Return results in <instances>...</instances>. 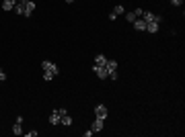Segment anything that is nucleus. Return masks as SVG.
Listing matches in <instances>:
<instances>
[{
	"label": "nucleus",
	"mask_w": 185,
	"mask_h": 137,
	"mask_svg": "<svg viewBox=\"0 0 185 137\" xmlns=\"http://www.w3.org/2000/svg\"><path fill=\"white\" fill-rule=\"evenodd\" d=\"M140 19H144L146 23H158V25L162 23V16H161V14H154V12H150V10H144Z\"/></svg>",
	"instance_id": "f257e3e1"
},
{
	"label": "nucleus",
	"mask_w": 185,
	"mask_h": 137,
	"mask_svg": "<svg viewBox=\"0 0 185 137\" xmlns=\"http://www.w3.org/2000/svg\"><path fill=\"white\" fill-rule=\"evenodd\" d=\"M95 115H97V119H107V106L105 104H97L95 106Z\"/></svg>",
	"instance_id": "f03ea898"
},
{
	"label": "nucleus",
	"mask_w": 185,
	"mask_h": 137,
	"mask_svg": "<svg viewBox=\"0 0 185 137\" xmlns=\"http://www.w3.org/2000/svg\"><path fill=\"white\" fill-rule=\"evenodd\" d=\"M92 72H95L99 78H107V76H109V72H107L105 66H92Z\"/></svg>",
	"instance_id": "7ed1b4c3"
},
{
	"label": "nucleus",
	"mask_w": 185,
	"mask_h": 137,
	"mask_svg": "<svg viewBox=\"0 0 185 137\" xmlns=\"http://www.w3.org/2000/svg\"><path fill=\"white\" fill-rule=\"evenodd\" d=\"M91 131L92 133H99V131H103V119H95L91 125Z\"/></svg>",
	"instance_id": "20e7f679"
},
{
	"label": "nucleus",
	"mask_w": 185,
	"mask_h": 137,
	"mask_svg": "<svg viewBox=\"0 0 185 137\" xmlns=\"http://www.w3.org/2000/svg\"><path fill=\"white\" fill-rule=\"evenodd\" d=\"M23 6H25V16H31L33 10H35V2H33V0H27Z\"/></svg>",
	"instance_id": "39448f33"
},
{
	"label": "nucleus",
	"mask_w": 185,
	"mask_h": 137,
	"mask_svg": "<svg viewBox=\"0 0 185 137\" xmlns=\"http://www.w3.org/2000/svg\"><path fill=\"white\" fill-rule=\"evenodd\" d=\"M60 119H62V115H60V111L56 109L54 113L49 115V125H60Z\"/></svg>",
	"instance_id": "423d86ee"
},
{
	"label": "nucleus",
	"mask_w": 185,
	"mask_h": 137,
	"mask_svg": "<svg viewBox=\"0 0 185 137\" xmlns=\"http://www.w3.org/2000/svg\"><path fill=\"white\" fill-rule=\"evenodd\" d=\"M105 68H107V72H109V74H111V72H117V61H115V59H107Z\"/></svg>",
	"instance_id": "0eeeda50"
},
{
	"label": "nucleus",
	"mask_w": 185,
	"mask_h": 137,
	"mask_svg": "<svg viewBox=\"0 0 185 137\" xmlns=\"http://www.w3.org/2000/svg\"><path fill=\"white\" fill-rule=\"evenodd\" d=\"M134 27H136L138 31H146V21H144V19H136V21H134Z\"/></svg>",
	"instance_id": "6e6552de"
},
{
	"label": "nucleus",
	"mask_w": 185,
	"mask_h": 137,
	"mask_svg": "<svg viewBox=\"0 0 185 137\" xmlns=\"http://www.w3.org/2000/svg\"><path fill=\"white\" fill-rule=\"evenodd\" d=\"M14 4H17V2H14V0H4V2H2V10H12V8H14Z\"/></svg>",
	"instance_id": "1a4fd4ad"
},
{
	"label": "nucleus",
	"mask_w": 185,
	"mask_h": 137,
	"mask_svg": "<svg viewBox=\"0 0 185 137\" xmlns=\"http://www.w3.org/2000/svg\"><path fill=\"white\" fill-rule=\"evenodd\" d=\"M158 27H161L158 23H146V31L148 33H158Z\"/></svg>",
	"instance_id": "9d476101"
},
{
	"label": "nucleus",
	"mask_w": 185,
	"mask_h": 137,
	"mask_svg": "<svg viewBox=\"0 0 185 137\" xmlns=\"http://www.w3.org/2000/svg\"><path fill=\"white\" fill-rule=\"evenodd\" d=\"M60 123H62V125H66V127H70V125H72V117H70L68 113H66V115H62Z\"/></svg>",
	"instance_id": "9b49d317"
},
{
	"label": "nucleus",
	"mask_w": 185,
	"mask_h": 137,
	"mask_svg": "<svg viewBox=\"0 0 185 137\" xmlns=\"http://www.w3.org/2000/svg\"><path fill=\"white\" fill-rule=\"evenodd\" d=\"M95 64H97V66H105V64H107V57H105L103 53H99V55L95 57Z\"/></svg>",
	"instance_id": "f8f14e48"
},
{
	"label": "nucleus",
	"mask_w": 185,
	"mask_h": 137,
	"mask_svg": "<svg viewBox=\"0 0 185 137\" xmlns=\"http://www.w3.org/2000/svg\"><path fill=\"white\" fill-rule=\"evenodd\" d=\"M14 12H17L19 16H25V6H23V4H19V2H17V4H14Z\"/></svg>",
	"instance_id": "ddd939ff"
},
{
	"label": "nucleus",
	"mask_w": 185,
	"mask_h": 137,
	"mask_svg": "<svg viewBox=\"0 0 185 137\" xmlns=\"http://www.w3.org/2000/svg\"><path fill=\"white\" fill-rule=\"evenodd\" d=\"M12 133H14V135H21V133H23V129H21V123H14V127H12Z\"/></svg>",
	"instance_id": "4468645a"
},
{
	"label": "nucleus",
	"mask_w": 185,
	"mask_h": 137,
	"mask_svg": "<svg viewBox=\"0 0 185 137\" xmlns=\"http://www.w3.org/2000/svg\"><path fill=\"white\" fill-rule=\"evenodd\" d=\"M52 78H54V74H52L49 70H45V72H43V80H45V82H49Z\"/></svg>",
	"instance_id": "2eb2a0df"
},
{
	"label": "nucleus",
	"mask_w": 185,
	"mask_h": 137,
	"mask_svg": "<svg viewBox=\"0 0 185 137\" xmlns=\"http://www.w3.org/2000/svg\"><path fill=\"white\" fill-rule=\"evenodd\" d=\"M126 19H127V23H134V21H136L138 16H136L134 12H127V14H126Z\"/></svg>",
	"instance_id": "dca6fc26"
},
{
	"label": "nucleus",
	"mask_w": 185,
	"mask_h": 137,
	"mask_svg": "<svg viewBox=\"0 0 185 137\" xmlns=\"http://www.w3.org/2000/svg\"><path fill=\"white\" fill-rule=\"evenodd\" d=\"M113 12H115V14H124V6H121V4H117L115 8H113Z\"/></svg>",
	"instance_id": "f3484780"
},
{
	"label": "nucleus",
	"mask_w": 185,
	"mask_h": 137,
	"mask_svg": "<svg viewBox=\"0 0 185 137\" xmlns=\"http://www.w3.org/2000/svg\"><path fill=\"white\" fill-rule=\"evenodd\" d=\"M142 12H144V8H136V10H134V14L140 19V16H142Z\"/></svg>",
	"instance_id": "a211bd4d"
},
{
	"label": "nucleus",
	"mask_w": 185,
	"mask_h": 137,
	"mask_svg": "<svg viewBox=\"0 0 185 137\" xmlns=\"http://www.w3.org/2000/svg\"><path fill=\"white\" fill-rule=\"evenodd\" d=\"M181 2H183V0H171V4H173V6H181Z\"/></svg>",
	"instance_id": "6ab92c4d"
},
{
	"label": "nucleus",
	"mask_w": 185,
	"mask_h": 137,
	"mask_svg": "<svg viewBox=\"0 0 185 137\" xmlns=\"http://www.w3.org/2000/svg\"><path fill=\"white\" fill-rule=\"evenodd\" d=\"M107 78H111V80H117V72H111V74H109Z\"/></svg>",
	"instance_id": "aec40b11"
},
{
	"label": "nucleus",
	"mask_w": 185,
	"mask_h": 137,
	"mask_svg": "<svg viewBox=\"0 0 185 137\" xmlns=\"http://www.w3.org/2000/svg\"><path fill=\"white\" fill-rule=\"evenodd\" d=\"M0 80H2V82L6 80V74H4V72H2V70H0Z\"/></svg>",
	"instance_id": "412c9836"
},
{
	"label": "nucleus",
	"mask_w": 185,
	"mask_h": 137,
	"mask_svg": "<svg viewBox=\"0 0 185 137\" xmlns=\"http://www.w3.org/2000/svg\"><path fill=\"white\" fill-rule=\"evenodd\" d=\"M66 2H68V4H70V2H74V0H66Z\"/></svg>",
	"instance_id": "4be33fe9"
},
{
	"label": "nucleus",
	"mask_w": 185,
	"mask_h": 137,
	"mask_svg": "<svg viewBox=\"0 0 185 137\" xmlns=\"http://www.w3.org/2000/svg\"><path fill=\"white\" fill-rule=\"evenodd\" d=\"M0 82H2V80H0Z\"/></svg>",
	"instance_id": "5701e85b"
}]
</instances>
